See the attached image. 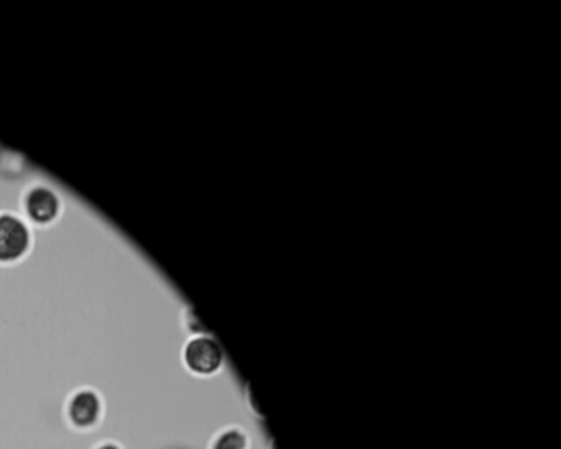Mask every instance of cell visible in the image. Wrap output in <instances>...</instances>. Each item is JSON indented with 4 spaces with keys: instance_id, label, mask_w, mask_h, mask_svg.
Masks as SVG:
<instances>
[{
    "instance_id": "obj_2",
    "label": "cell",
    "mask_w": 561,
    "mask_h": 449,
    "mask_svg": "<svg viewBox=\"0 0 561 449\" xmlns=\"http://www.w3.org/2000/svg\"><path fill=\"white\" fill-rule=\"evenodd\" d=\"M102 415H104V400L98 390H78L66 403V418L75 430H93L101 422Z\"/></svg>"
},
{
    "instance_id": "obj_5",
    "label": "cell",
    "mask_w": 561,
    "mask_h": 449,
    "mask_svg": "<svg viewBox=\"0 0 561 449\" xmlns=\"http://www.w3.org/2000/svg\"><path fill=\"white\" fill-rule=\"evenodd\" d=\"M247 446H249V440H247L246 433L234 426H228L214 436L209 449H247Z\"/></svg>"
},
{
    "instance_id": "obj_4",
    "label": "cell",
    "mask_w": 561,
    "mask_h": 449,
    "mask_svg": "<svg viewBox=\"0 0 561 449\" xmlns=\"http://www.w3.org/2000/svg\"><path fill=\"white\" fill-rule=\"evenodd\" d=\"M25 209L35 223L48 224L55 221L56 216L60 213V200L53 191L48 190L45 186H37L28 191L27 198H25Z\"/></svg>"
},
{
    "instance_id": "obj_6",
    "label": "cell",
    "mask_w": 561,
    "mask_h": 449,
    "mask_svg": "<svg viewBox=\"0 0 561 449\" xmlns=\"http://www.w3.org/2000/svg\"><path fill=\"white\" fill-rule=\"evenodd\" d=\"M206 392H208V390H206ZM196 399H198V397H196ZM190 403V402H188ZM181 408V407H180ZM175 412H177V410H175ZM170 415H172V413H170ZM160 423V422H158ZM153 428V426H152ZM149 431V430H147ZM142 436V435H140ZM130 443H132V441H130ZM127 446V445H124ZM124 446L119 445V443H116V441H104V443H101V445L96 446V448L94 449H122L124 448Z\"/></svg>"
},
{
    "instance_id": "obj_3",
    "label": "cell",
    "mask_w": 561,
    "mask_h": 449,
    "mask_svg": "<svg viewBox=\"0 0 561 449\" xmlns=\"http://www.w3.org/2000/svg\"><path fill=\"white\" fill-rule=\"evenodd\" d=\"M30 247L27 224L12 214H0V262L20 259Z\"/></svg>"
},
{
    "instance_id": "obj_1",
    "label": "cell",
    "mask_w": 561,
    "mask_h": 449,
    "mask_svg": "<svg viewBox=\"0 0 561 449\" xmlns=\"http://www.w3.org/2000/svg\"><path fill=\"white\" fill-rule=\"evenodd\" d=\"M181 362L190 374L208 379L223 371L224 352L211 336H195L181 348Z\"/></svg>"
}]
</instances>
